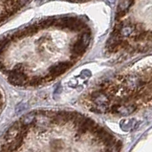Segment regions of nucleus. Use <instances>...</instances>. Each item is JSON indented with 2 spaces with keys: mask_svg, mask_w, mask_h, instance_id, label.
<instances>
[{
  "mask_svg": "<svg viewBox=\"0 0 152 152\" xmlns=\"http://www.w3.org/2000/svg\"><path fill=\"white\" fill-rule=\"evenodd\" d=\"M123 86L125 90L129 92H141L142 89H145L146 86V80L138 74H132L124 77L123 80Z\"/></svg>",
  "mask_w": 152,
  "mask_h": 152,
  "instance_id": "1",
  "label": "nucleus"
},
{
  "mask_svg": "<svg viewBox=\"0 0 152 152\" xmlns=\"http://www.w3.org/2000/svg\"><path fill=\"white\" fill-rule=\"evenodd\" d=\"M91 39V33L90 30L86 29L83 31V33L81 34L80 37L79 38L75 44L73 46V50H72V54H75L77 56H81L85 53L86 48L89 45V42Z\"/></svg>",
  "mask_w": 152,
  "mask_h": 152,
  "instance_id": "2",
  "label": "nucleus"
},
{
  "mask_svg": "<svg viewBox=\"0 0 152 152\" xmlns=\"http://www.w3.org/2000/svg\"><path fill=\"white\" fill-rule=\"evenodd\" d=\"M8 80L12 85L22 86L28 81V77L23 72L21 65H17L15 69L8 73Z\"/></svg>",
  "mask_w": 152,
  "mask_h": 152,
  "instance_id": "3",
  "label": "nucleus"
},
{
  "mask_svg": "<svg viewBox=\"0 0 152 152\" xmlns=\"http://www.w3.org/2000/svg\"><path fill=\"white\" fill-rule=\"evenodd\" d=\"M138 108L136 103H116L110 107V111L121 116H128L134 113Z\"/></svg>",
  "mask_w": 152,
  "mask_h": 152,
  "instance_id": "4",
  "label": "nucleus"
},
{
  "mask_svg": "<svg viewBox=\"0 0 152 152\" xmlns=\"http://www.w3.org/2000/svg\"><path fill=\"white\" fill-rule=\"evenodd\" d=\"M91 102L93 105L98 106H109L110 103V96L106 91L104 90H97L91 94Z\"/></svg>",
  "mask_w": 152,
  "mask_h": 152,
  "instance_id": "5",
  "label": "nucleus"
},
{
  "mask_svg": "<svg viewBox=\"0 0 152 152\" xmlns=\"http://www.w3.org/2000/svg\"><path fill=\"white\" fill-rule=\"evenodd\" d=\"M52 124H53L52 118H50L49 116L46 115L45 111H38L36 121H34L33 125L34 126V128L38 130V131H45Z\"/></svg>",
  "mask_w": 152,
  "mask_h": 152,
  "instance_id": "6",
  "label": "nucleus"
},
{
  "mask_svg": "<svg viewBox=\"0 0 152 152\" xmlns=\"http://www.w3.org/2000/svg\"><path fill=\"white\" fill-rule=\"evenodd\" d=\"M137 29L136 24L132 22H119L115 26V31L120 34L121 37H128L135 33Z\"/></svg>",
  "mask_w": 152,
  "mask_h": 152,
  "instance_id": "7",
  "label": "nucleus"
},
{
  "mask_svg": "<svg viewBox=\"0 0 152 152\" xmlns=\"http://www.w3.org/2000/svg\"><path fill=\"white\" fill-rule=\"evenodd\" d=\"M72 64L73 63L69 62V61H62V62H59L56 65H53V66L50 67V69H49V74L56 79V77L62 75V74L66 72L69 68H71Z\"/></svg>",
  "mask_w": 152,
  "mask_h": 152,
  "instance_id": "8",
  "label": "nucleus"
},
{
  "mask_svg": "<svg viewBox=\"0 0 152 152\" xmlns=\"http://www.w3.org/2000/svg\"><path fill=\"white\" fill-rule=\"evenodd\" d=\"M134 0H120L119 5H118V10H117V15H116V20H120L123 18L124 15L126 14L128 9L131 7L132 3Z\"/></svg>",
  "mask_w": 152,
  "mask_h": 152,
  "instance_id": "9",
  "label": "nucleus"
},
{
  "mask_svg": "<svg viewBox=\"0 0 152 152\" xmlns=\"http://www.w3.org/2000/svg\"><path fill=\"white\" fill-rule=\"evenodd\" d=\"M37 111L30 112V113H28V114L24 115L22 118L20 119L21 124H22L23 125H26V126H30V125L34 124V121H36V118H37Z\"/></svg>",
  "mask_w": 152,
  "mask_h": 152,
  "instance_id": "10",
  "label": "nucleus"
},
{
  "mask_svg": "<svg viewBox=\"0 0 152 152\" xmlns=\"http://www.w3.org/2000/svg\"><path fill=\"white\" fill-rule=\"evenodd\" d=\"M136 124V121L134 119H128V120H124L121 121V128L124 131H129L134 128V125Z\"/></svg>",
  "mask_w": 152,
  "mask_h": 152,
  "instance_id": "11",
  "label": "nucleus"
},
{
  "mask_svg": "<svg viewBox=\"0 0 152 152\" xmlns=\"http://www.w3.org/2000/svg\"><path fill=\"white\" fill-rule=\"evenodd\" d=\"M146 38H149V33L144 31V30H141V31L139 32V34H137L135 40L136 41H144L146 39Z\"/></svg>",
  "mask_w": 152,
  "mask_h": 152,
  "instance_id": "12",
  "label": "nucleus"
},
{
  "mask_svg": "<svg viewBox=\"0 0 152 152\" xmlns=\"http://www.w3.org/2000/svg\"><path fill=\"white\" fill-rule=\"evenodd\" d=\"M43 79H40V77H34L31 80H29V85L31 86H37V85H40L43 83Z\"/></svg>",
  "mask_w": 152,
  "mask_h": 152,
  "instance_id": "13",
  "label": "nucleus"
},
{
  "mask_svg": "<svg viewBox=\"0 0 152 152\" xmlns=\"http://www.w3.org/2000/svg\"><path fill=\"white\" fill-rule=\"evenodd\" d=\"M29 1H30V0H15L14 6L17 9V10H19L20 8L24 7Z\"/></svg>",
  "mask_w": 152,
  "mask_h": 152,
  "instance_id": "14",
  "label": "nucleus"
},
{
  "mask_svg": "<svg viewBox=\"0 0 152 152\" xmlns=\"http://www.w3.org/2000/svg\"><path fill=\"white\" fill-rule=\"evenodd\" d=\"M60 92H61V86H60V84H58V86H56V90H55V95H58Z\"/></svg>",
  "mask_w": 152,
  "mask_h": 152,
  "instance_id": "15",
  "label": "nucleus"
},
{
  "mask_svg": "<svg viewBox=\"0 0 152 152\" xmlns=\"http://www.w3.org/2000/svg\"><path fill=\"white\" fill-rule=\"evenodd\" d=\"M106 3H107V5H109L110 7H113L115 5L116 0H106Z\"/></svg>",
  "mask_w": 152,
  "mask_h": 152,
  "instance_id": "16",
  "label": "nucleus"
}]
</instances>
